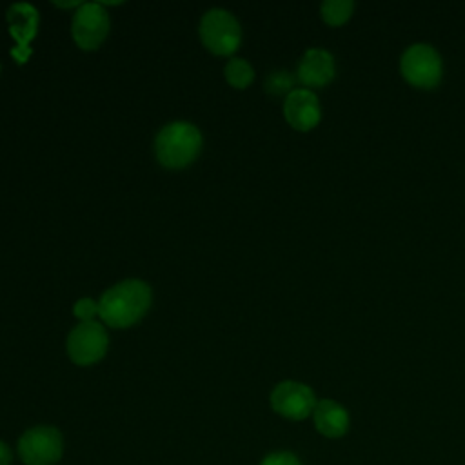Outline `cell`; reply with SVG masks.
<instances>
[{
    "mask_svg": "<svg viewBox=\"0 0 465 465\" xmlns=\"http://www.w3.org/2000/svg\"><path fill=\"white\" fill-rule=\"evenodd\" d=\"M151 300V287L142 280L129 278L104 291L98 300V316L113 329L131 327L145 316Z\"/></svg>",
    "mask_w": 465,
    "mask_h": 465,
    "instance_id": "6da1fadb",
    "label": "cell"
},
{
    "mask_svg": "<svg viewBox=\"0 0 465 465\" xmlns=\"http://www.w3.org/2000/svg\"><path fill=\"white\" fill-rule=\"evenodd\" d=\"M202 149V133L189 122H171L154 138L158 162L167 169H182L196 160Z\"/></svg>",
    "mask_w": 465,
    "mask_h": 465,
    "instance_id": "7a4b0ae2",
    "label": "cell"
},
{
    "mask_svg": "<svg viewBox=\"0 0 465 465\" xmlns=\"http://www.w3.org/2000/svg\"><path fill=\"white\" fill-rule=\"evenodd\" d=\"M400 73L414 89H436L443 78L441 54L427 42H414L400 56Z\"/></svg>",
    "mask_w": 465,
    "mask_h": 465,
    "instance_id": "3957f363",
    "label": "cell"
},
{
    "mask_svg": "<svg viewBox=\"0 0 465 465\" xmlns=\"http://www.w3.org/2000/svg\"><path fill=\"white\" fill-rule=\"evenodd\" d=\"M202 44L218 56L232 54L242 42V27L236 16L225 9H209L203 13L198 27Z\"/></svg>",
    "mask_w": 465,
    "mask_h": 465,
    "instance_id": "277c9868",
    "label": "cell"
},
{
    "mask_svg": "<svg viewBox=\"0 0 465 465\" xmlns=\"http://www.w3.org/2000/svg\"><path fill=\"white\" fill-rule=\"evenodd\" d=\"M24 465H54L64 454L62 432L53 425H36L27 429L16 445Z\"/></svg>",
    "mask_w": 465,
    "mask_h": 465,
    "instance_id": "5b68a950",
    "label": "cell"
},
{
    "mask_svg": "<svg viewBox=\"0 0 465 465\" xmlns=\"http://www.w3.org/2000/svg\"><path fill=\"white\" fill-rule=\"evenodd\" d=\"M65 345L71 361L87 367L100 361L105 356L109 338L100 322H80L69 332Z\"/></svg>",
    "mask_w": 465,
    "mask_h": 465,
    "instance_id": "8992f818",
    "label": "cell"
},
{
    "mask_svg": "<svg viewBox=\"0 0 465 465\" xmlns=\"http://www.w3.org/2000/svg\"><path fill=\"white\" fill-rule=\"evenodd\" d=\"M71 33L80 49L93 51L109 35V15L102 4L84 2L73 15Z\"/></svg>",
    "mask_w": 465,
    "mask_h": 465,
    "instance_id": "52a82bcc",
    "label": "cell"
},
{
    "mask_svg": "<svg viewBox=\"0 0 465 465\" xmlns=\"http://www.w3.org/2000/svg\"><path fill=\"white\" fill-rule=\"evenodd\" d=\"M271 407L276 414L298 421L312 414L316 407V396L309 385L294 380H285L272 389Z\"/></svg>",
    "mask_w": 465,
    "mask_h": 465,
    "instance_id": "ba28073f",
    "label": "cell"
},
{
    "mask_svg": "<svg viewBox=\"0 0 465 465\" xmlns=\"http://www.w3.org/2000/svg\"><path fill=\"white\" fill-rule=\"evenodd\" d=\"M283 116L287 124L302 133L314 129L322 120V105L314 91L296 87L283 100Z\"/></svg>",
    "mask_w": 465,
    "mask_h": 465,
    "instance_id": "9c48e42d",
    "label": "cell"
},
{
    "mask_svg": "<svg viewBox=\"0 0 465 465\" xmlns=\"http://www.w3.org/2000/svg\"><path fill=\"white\" fill-rule=\"evenodd\" d=\"M336 76L334 56L323 47L307 49L296 67V80L305 89H322L329 85Z\"/></svg>",
    "mask_w": 465,
    "mask_h": 465,
    "instance_id": "30bf717a",
    "label": "cell"
},
{
    "mask_svg": "<svg viewBox=\"0 0 465 465\" xmlns=\"http://www.w3.org/2000/svg\"><path fill=\"white\" fill-rule=\"evenodd\" d=\"M314 425L327 438H340L349 429V412L334 400H320L312 411Z\"/></svg>",
    "mask_w": 465,
    "mask_h": 465,
    "instance_id": "8fae6325",
    "label": "cell"
},
{
    "mask_svg": "<svg viewBox=\"0 0 465 465\" xmlns=\"http://www.w3.org/2000/svg\"><path fill=\"white\" fill-rule=\"evenodd\" d=\"M5 18L16 45L29 53L27 47L38 31V11L31 4H13Z\"/></svg>",
    "mask_w": 465,
    "mask_h": 465,
    "instance_id": "7c38bea8",
    "label": "cell"
},
{
    "mask_svg": "<svg viewBox=\"0 0 465 465\" xmlns=\"http://www.w3.org/2000/svg\"><path fill=\"white\" fill-rule=\"evenodd\" d=\"M354 13L352 0H325L320 5V16L327 25L340 27L351 20Z\"/></svg>",
    "mask_w": 465,
    "mask_h": 465,
    "instance_id": "4fadbf2b",
    "label": "cell"
},
{
    "mask_svg": "<svg viewBox=\"0 0 465 465\" xmlns=\"http://www.w3.org/2000/svg\"><path fill=\"white\" fill-rule=\"evenodd\" d=\"M225 80L234 87V89H245L251 85V82L254 80V69L252 65L243 60V58H229V62L225 64L223 69Z\"/></svg>",
    "mask_w": 465,
    "mask_h": 465,
    "instance_id": "5bb4252c",
    "label": "cell"
},
{
    "mask_svg": "<svg viewBox=\"0 0 465 465\" xmlns=\"http://www.w3.org/2000/svg\"><path fill=\"white\" fill-rule=\"evenodd\" d=\"M296 74H292L291 71L287 69H276V71H271L267 76H265V82H263V87L269 94L272 96H282V94H289L291 91H294L296 87Z\"/></svg>",
    "mask_w": 465,
    "mask_h": 465,
    "instance_id": "9a60e30c",
    "label": "cell"
},
{
    "mask_svg": "<svg viewBox=\"0 0 465 465\" xmlns=\"http://www.w3.org/2000/svg\"><path fill=\"white\" fill-rule=\"evenodd\" d=\"M73 312L80 322H93L98 314V302H94L93 298H80L74 303Z\"/></svg>",
    "mask_w": 465,
    "mask_h": 465,
    "instance_id": "2e32d148",
    "label": "cell"
},
{
    "mask_svg": "<svg viewBox=\"0 0 465 465\" xmlns=\"http://www.w3.org/2000/svg\"><path fill=\"white\" fill-rule=\"evenodd\" d=\"M260 465H302V461L287 450H278V452H271L267 454Z\"/></svg>",
    "mask_w": 465,
    "mask_h": 465,
    "instance_id": "e0dca14e",
    "label": "cell"
},
{
    "mask_svg": "<svg viewBox=\"0 0 465 465\" xmlns=\"http://www.w3.org/2000/svg\"><path fill=\"white\" fill-rule=\"evenodd\" d=\"M13 461V452L5 441L0 440V465H11Z\"/></svg>",
    "mask_w": 465,
    "mask_h": 465,
    "instance_id": "ac0fdd59",
    "label": "cell"
}]
</instances>
